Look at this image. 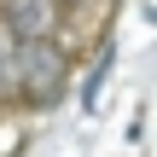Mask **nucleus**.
<instances>
[{"label": "nucleus", "instance_id": "obj_1", "mask_svg": "<svg viewBox=\"0 0 157 157\" xmlns=\"http://www.w3.org/2000/svg\"><path fill=\"white\" fill-rule=\"evenodd\" d=\"M12 70H17V99L35 105V111H52L70 93V58H64V47L52 35L47 41H17L12 47Z\"/></svg>", "mask_w": 157, "mask_h": 157}, {"label": "nucleus", "instance_id": "obj_2", "mask_svg": "<svg viewBox=\"0 0 157 157\" xmlns=\"http://www.w3.org/2000/svg\"><path fill=\"white\" fill-rule=\"evenodd\" d=\"M0 23H6L12 47L17 41H47L58 29V6L52 0H0Z\"/></svg>", "mask_w": 157, "mask_h": 157}, {"label": "nucleus", "instance_id": "obj_3", "mask_svg": "<svg viewBox=\"0 0 157 157\" xmlns=\"http://www.w3.org/2000/svg\"><path fill=\"white\" fill-rule=\"evenodd\" d=\"M111 64H117V47H105V52H99V64L87 70V82H82V105H87V111L99 105V87H105V76H111Z\"/></svg>", "mask_w": 157, "mask_h": 157}]
</instances>
